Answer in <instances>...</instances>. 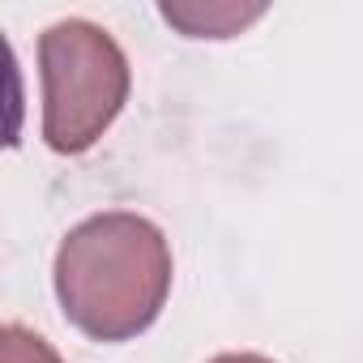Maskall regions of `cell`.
<instances>
[{
	"instance_id": "cell-1",
	"label": "cell",
	"mask_w": 363,
	"mask_h": 363,
	"mask_svg": "<svg viewBox=\"0 0 363 363\" xmlns=\"http://www.w3.org/2000/svg\"><path fill=\"white\" fill-rule=\"evenodd\" d=\"M171 291L167 235L128 210L77 223L56 252V299L65 320L90 342L145 333Z\"/></svg>"
},
{
	"instance_id": "cell-2",
	"label": "cell",
	"mask_w": 363,
	"mask_h": 363,
	"mask_svg": "<svg viewBox=\"0 0 363 363\" xmlns=\"http://www.w3.org/2000/svg\"><path fill=\"white\" fill-rule=\"evenodd\" d=\"M43 77V141L56 154H86L120 116L133 73L120 43L82 18L39 35Z\"/></svg>"
},
{
	"instance_id": "cell-4",
	"label": "cell",
	"mask_w": 363,
	"mask_h": 363,
	"mask_svg": "<svg viewBox=\"0 0 363 363\" xmlns=\"http://www.w3.org/2000/svg\"><path fill=\"white\" fill-rule=\"evenodd\" d=\"M0 363H60V354L48 346V337L22 325H5L0 329Z\"/></svg>"
},
{
	"instance_id": "cell-5",
	"label": "cell",
	"mask_w": 363,
	"mask_h": 363,
	"mask_svg": "<svg viewBox=\"0 0 363 363\" xmlns=\"http://www.w3.org/2000/svg\"><path fill=\"white\" fill-rule=\"evenodd\" d=\"M210 363H274V359H265V354H218Z\"/></svg>"
},
{
	"instance_id": "cell-3",
	"label": "cell",
	"mask_w": 363,
	"mask_h": 363,
	"mask_svg": "<svg viewBox=\"0 0 363 363\" xmlns=\"http://www.w3.org/2000/svg\"><path fill=\"white\" fill-rule=\"evenodd\" d=\"M261 13L265 5H162V18L189 39H231Z\"/></svg>"
}]
</instances>
